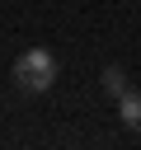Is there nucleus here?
Segmentation results:
<instances>
[{"mask_svg": "<svg viewBox=\"0 0 141 150\" xmlns=\"http://www.w3.org/2000/svg\"><path fill=\"white\" fill-rule=\"evenodd\" d=\"M14 84H19L24 94H47V89L56 84V56H52L47 47L19 52V56H14Z\"/></svg>", "mask_w": 141, "mask_h": 150, "instance_id": "nucleus-1", "label": "nucleus"}, {"mask_svg": "<svg viewBox=\"0 0 141 150\" xmlns=\"http://www.w3.org/2000/svg\"><path fill=\"white\" fill-rule=\"evenodd\" d=\"M118 117H122L127 131H141V94H136V89H127V94L118 98Z\"/></svg>", "mask_w": 141, "mask_h": 150, "instance_id": "nucleus-2", "label": "nucleus"}, {"mask_svg": "<svg viewBox=\"0 0 141 150\" xmlns=\"http://www.w3.org/2000/svg\"><path fill=\"white\" fill-rule=\"evenodd\" d=\"M99 80H103V94H108V98H122V94H127V75H122V66H103Z\"/></svg>", "mask_w": 141, "mask_h": 150, "instance_id": "nucleus-3", "label": "nucleus"}]
</instances>
